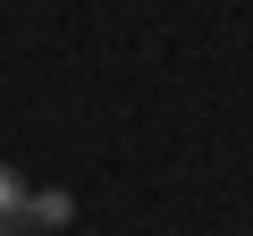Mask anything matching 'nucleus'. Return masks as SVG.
Returning a JSON list of instances; mask_svg holds the SVG:
<instances>
[{
	"label": "nucleus",
	"mask_w": 253,
	"mask_h": 236,
	"mask_svg": "<svg viewBox=\"0 0 253 236\" xmlns=\"http://www.w3.org/2000/svg\"><path fill=\"white\" fill-rule=\"evenodd\" d=\"M26 194H34V186H26L9 160H0V236H9V228H26Z\"/></svg>",
	"instance_id": "obj_2"
},
{
	"label": "nucleus",
	"mask_w": 253,
	"mask_h": 236,
	"mask_svg": "<svg viewBox=\"0 0 253 236\" xmlns=\"http://www.w3.org/2000/svg\"><path fill=\"white\" fill-rule=\"evenodd\" d=\"M68 219H76V194L68 186H34L26 194V236H59Z\"/></svg>",
	"instance_id": "obj_1"
}]
</instances>
